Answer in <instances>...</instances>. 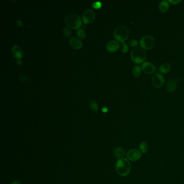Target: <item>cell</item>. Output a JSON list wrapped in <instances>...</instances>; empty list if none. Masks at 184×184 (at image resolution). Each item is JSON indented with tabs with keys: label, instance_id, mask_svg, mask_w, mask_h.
Here are the masks:
<instances>
[{
	"label": "cell",
	"instance_id": "cell-1",
	"mask_svg": "<svg viewBox=\"0 0 184 184\" xmlns=\"http://www.w3.org/2000/svg\"><path fill=\"white\" fill-rule=\"evenodd\" d=\"M131 170V164L126 158H122L117 161L116 164V170L120 176H126Z\"/></svg>",
	"mask_w": 184,
	"mask_h": 184
},
{
	"label": "cell",
	"instance_id": "cell-2",
	"mask_svg": "<svg viewBox=\"0 0 184 184\" xmlns=\"http://www.w3.org/2000/svg\"><path fill=\"white\" fill-rule=\"evenodd\" d=\"M131 58L133 62L139 64L144 62L146 58V52L140 47L134 48L131 51Z\"/></svg>",
	"mask_w": 184,
	"mask_h": 184
},
{
	"label": "cell",
	"instance_id": "cell-3",
	"mask_svg": "<svg viewBox=\"0 0 184 184\" xmlns=\"http://www.w3.org/2000/svg\"><path fill=\"white\" fill-rule=\"evenodd\" d=\"M65 22L67 26L73 29H78L82 25L81 17L76 13L69 14L65 18Z\"/></svg>",
	"mask_w": 184,
	"mask_h": 184
},
{
	"label": "cell",
	"instance_id": "cell-4",
	"mask_svg": "<svg viewBox=\"0 0 184 184\" xmlns=\"http://www.w3.org/2000/svg\"><path fill=\"white\" fill-rule=\"evenodd\" d=\"M114 36L117 41L124 42L129 37V31L126 27L119 26L114 29Z\"/></svg>",
	"mask_w": 184,
	"mask_h": 184
},
{
	"label": "cell",
	"instance_id": "cell-5",
	"mask_svg": "<svg viewBox=\"0 0 184 184\" xmlns=\"http://www.w3.org/2000/svg\"><path fill=\"white\" fill-rule=\"evenodd\" d=\"M139 44L144 49L150 50L154 47L155 41L153 37L150 35H145L140 39Z\"/></svg>",
	"mask_w": 184,
	"mask_h": 184
},
{
	"label": "cell",
	"instance_id": "cell-6",
	"mask_svg": "<svg viewBox=\"0 0 184 184\" xmlns=\"http://www.w3.org/2000/svg\"><path fill=\"white\" fill-rule=\"evenodd\" d=\"M152 84L156 88H160L163 86L165 82V79L163 75L159 73H156L152 76Z\"/></svg>",
	"mask_w": 184,
	"mask_h": 184
},
{
	"label": "cell",
	"instance_id": "cell-7",
	"mask_svg": "<svg viewBox=\"0 0 184 184\" xmlns=\"http://www.w3.org/2000/svg\"><path fill=\"white\" fill-rule=\"evenodd\" d=\"M95 14L92 10L87 9L83 12L82 15V21L84 23L89 24L91 23L94 20Z\"/></svg>",
	"mask_w": 184,
	"mask_h": 184
},
{
	"label": "cell",
	"instance_id": "cell-8",
	"mask_svg": "<svg viewBox=\"0 0 184 184\" xmlns=\"http://www.w3.org/2000/svg\"><path fill=\"white\" fill-rule=\"evenodd\" d=\"M127 159L132 161H137L142 157V152L136 148H132L127 152L126 154Z\"/></svg>",
	"mask_w": 184,
	"mask_h": 184
},
{
	"label": "cell",
	"instance_id": "cell-9",
	"mask_svg": "<svg viewBox=\"0 0 184 184\" xmlns=\"http://www.w3.org/2000/svg\"><path fill=\"white\" fill-rule=\"evenodd\" d=\"M141 68L143 72L148 75H151L156 71V67L152 63L150 62L143 63Z\"/></svg>",
	"mask_w": 184,
	"mask_h": 184
},
{
	"label": "cell",
	"instance_id": "cell-10",
	"mask_svg": "<svg viewBox=\"0 0 184 184\" xmlns=\"http://www.w3.org/2000/svg\"><path fill=\"white\" fill-rule=\"evenodd\" d=\"M12 53L15 58L17 60H20L23 56V51L21 47L17 45H14L12 47Z\"/></svg>",
	"mask_w": 184,
	"mask_h": 184
},
{
	"label": "cell",
	"instance_id": "cell-11",
	"mask_svg": "<svg viewBox=\"0 0 184 184\" xmlns=\"http://www.w3.org/2000/svg\"><path fill=\"white\" fill-rule=\"evenodd\" d=\"M119 48V43L115 40H111L109 41L106 45V49L110 52L117 51Z\"/></svg>",
	"mask_w": 184,
	"mask_h": 184
},
{
	"label": "cell",
	"instance_id": "cell-12",
	"mask_svg": "<svg viewBox=\"0 0 184 184\" xmlns=\"http://www.w3.org/2000/svg\"><path fill=\"white\" fill-rule=\"evenodd\" d=\"M69 42L70 46L73 48L76 49H80L83 45L82 42L81 41L80 39H78L75 37H73L72 38H71L69 39Z\"/></svg>",
	"mask_w": 184,
	"mask_h": 184
},
{
	"label": "cell",
	"instance_id": "cell-13",
	"mask_svg": "<svg viewBox=\"0 0 184 184\" xmlns=\"http://www.w3.org/2000/svg\"><path fill=\"white\" fill-rule=\"evenodd\" d=\"M114 154L115 158L119 160L122 158H123L125 154V152L123 148L122 147H118L114 149Z\"/></svg>",
	"mask_w": 184,
	"mask_h": 184
},
{
	"label": "cell",
	"instance_id": "cell-14",
	"mask_svg": "<svg viewBox=\"0 0 184 184\" xmlns=\"http://www.w3.org/2000/svg\"><path fill=\"white\" fill-rule=\"evenodd\" d=\"M176 82H177L176 80L173 79L169 80L166 84L167 90L170 92H173L175 90V89H176Z\"/></svg>",
	"mask_w": 184,
	"mask_h": 184
},
{
	"label": "cell",
	"instance_id": "cell-15",
	"mask_svg": "<svg viewBox=\"0 0 184 184\" xmlns=\"http://www.w3.org/2000/svg\"><path fill=\"white\" fill-rule=\"evenodd\" d=\"M170 8V4L168 1H163L161 2L159 5V9L161 13H165Z\"/></svg>",
	"mask_w": 184,
	"mask_h": 184
},
{
	"label": "cell",
	"instance_id": "cell-16",
	"mask_svg": "<svg viewBox=\"0 0 184 184\" xmlns=\"http://www.w3.org/2000/svg\"><path fill=\"white\" fill-rule=\"evenodd\" d=\"M171 70V65L167 63L162 64L159 68V70L162 73H167Z\"/></svg>",
	"mask_w": 184,
	"mask_h": 184
},
{
	"label": "cell",
	"instance_id": "cell-17",
	"mask_svg": "<svg viewBox=\"0 0 184 184\" xmlns=\"http://www.w3.org/2000/svg\"><path fill=\"white\" fill-rule=\"evenodd\" d=\"M89 105L90 109L94 112H97L99 109L98 104L97 102L93 99H91L89 100Z\"/></svg>",
	"mask_w": 184,
	"mask_h": 184
},
{
	"label": "cell",
	"instance_id": "cell-18",
	"mask_svg": "<svg viewBox=\"0 0 184 184\" xmlns=\"http://www.w3.org/2000/svg\"><path fill=\"white\" fill-rule=\"evenodd\" d=\"M142 68L139 65H136L133 68L132 73L135 77H139L141 75Z\"/></svg>",
	"mask_w": 184,
	"mask_h": 184
},
{
	"label": "cell",
	"instance_id": "cell-19",
	"mask_svg": "<svg viewBox=\"0 0 184 184\" xmlns=\"http://www.w3.org/2000/svg\"><path fill=\"white\" fill-rule=\"evenodd\" d=\"M148 144L145 141L142 142L139 145V149L142 153H146L148 150Z\"/></svg>",
	"mask_w": 184,
	"mask_h": 184
},
{
	"label": "cell",
	"instance_id": "cell-20",
	"mask_svg": "<svg viewBox=\"0 0 184 184\" xmlns=\"http://www.w3.org/2000/svg\"><path fill=\"white\" fill-rule=\"evenodd\" d=\"M77 35L80 39H84L86 36V31L83 29L79 28L77 30Z\"/></svg>",
	"mask_w": 184,
	"mask_h": 184
},
{
	"label": "cell",
	"instance_id": "cell-21",
	"mask_svg": "<svg viewBox=\"0 0 184 184\" xmlns=\"http://www.w3.org/2000/svg\"><path fill=\"white\" fill-rule=\"evenodd\" d=\"M120 49L123 53L124 54L127 53L129 50V46L127 43L125 42H122V44L120 45Z\"/></svg>",
	"mask_w": 184,
	"mask_h": 184
},
{
	"label": "cell",
	"instance_id": "cell-22",
	"mask_svg": "<svg viewBox=\"0 0 184 184\" xmlns=\"http://www.w3.org/2000/svg\"><path fill=\"white\" fill-rule=\"evenodd\" d=\"M128 44H129L131 47L136 48V47H137L138 45V42L135 39H130L128 42Z\"/></svg>",
	"mask_w": 184,
	"mask_h": 184
},
{
	"label": "cell",
	"instance_id": "cell-23",
	"mask_svg": "<svg viewBox=\"0 0 184 184\" xmlns=\"http://www.w3.org/2000/svg\"><path fill=\"white\" fill-rule=\"evenodd\" d=\"M63 34L65 37H69L71 35V31L70 29L68 28H65L63 30Z\"/></svg>",
	"mask_w": 184,
	"mask_h": 184
},
{
	"label": "cell",
	"instance_id": "cell-24",
	"mask_svg": "<svg viewBox=\"0 0 184 184\" xmlns=\"http://www.w3.org/2000/svg\"><path fill=\"white\" fill-rule=\"evenodd\" d=\"M101 2L99 1H96L95 2H94L92 5V7L93 8H95V9H99V8H101Z\"/></svg>",
	"mask_w": 184,
	"mask_h": 184
},
{
	"label": "cell",
	"instance_id": "cell-25",
	"mask_svg": "<svg viewBox=\"0 0 184 184\" xmlns=\"http://www.w3.org/2000/svg\"><path fill=\"white\" fill-rule=\"evenodd\" d=\"M168 2L172 5H176L179 3L181 2L182 1L181 0H169Z\"/></svg>",
	"mask_w": 184,
	"mask_h": 184
},
{
	"label": "cell",
	"instance_id": "cell-26",
	"mask_svg": "<svg viewBox=\"0 0 184 184\" xmlns=\"http://www.w3.org/2000/svg\"><path fill=\"white\" fill-rule=\"evenodd\" d=\"M101 111L103 112H106L108 111V109L107 107H103L102 109H101Z\"/></svg>",
	"mask_w": 184,
	"mask_h": 184
},
{
	"label": "cell",
	"instance_id": "cell-27",
	"mask_svg": "<svg viewBox=\"0 0 184 184\" xmlns=\"http://www.w3.org/2000/svg\"><path fill=\"white\" fill-rule=\"evenodd\" d=\"M17 23L18 24V26H19L22 27L23 26V23L22 22V21L21 20H18L17 21Z\"/></svg>",
	"mask_w": 184,
	"mask_h": 184
},
{
	"label": "cell",
	"instance_id": "cell-28",
	"mask_svg": "<svg viewBox=\"0 0 184 184\" xmlns=\"http://www.w3.org/2000/svg\"><path fill=\"white\" fill-rule=\"evenodd\" d=\"M11 184H21V182H19V181H17L15 180L14 182H13Z\"/></svg>",
	"mask_w": 184,
	"mask_h": 184
},
{
	"label": "cell",
	"instance_id": "cell-29",
	"mask_svg": "<svg viewBox=\"0 0 184 184\" xmlns=\"http://www.w3.org/2000/svg\"><path fill=\"white\" fill-rule=\"evenodd\" d=\"M16 63L17 64V65H21V64H22V61H21V60H17V61H16Z\"/></svg>",
	"mask_w": 184,
	"mask_h": 184
}]
</instances>
